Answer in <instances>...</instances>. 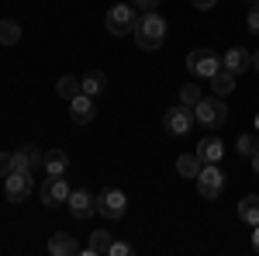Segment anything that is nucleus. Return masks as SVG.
Returning <instances> with one entry per match:
<instances>
[{"instance_id":"f257e3e1","label":"nucleus","mask_w":259,"mask_h":256,"mask_svg":"<svg viewBox=\"0 0 259 256\" xmlns=\"http://www.w3.org/2000/svg\"><path fill=\"white\" fill-rule=\"evenodd\" d=\"M135 42H139V49H145V52H156L162 42H166V18L162 14H156V11H149V14H139V21H135Z\"/></svg>"},{"instance_id":"f03ea898","label":"nucleus","mask_w":259,"mask_h":256,"mask_svg":"<svg viewBox=\"0 0 259 256\" xmlns=\"http://www.w3.org/2000/svg\"><path fill=\"white\" fill-rule=\"evenodd\" d=\"M194 118L204 125V128H221L225 121H228V104H225V97H200L197 107H194Z\"/></svg>"},{"instance_id":"7ed1b4c3","label":"nucleus","mask_w":259,"mask_h":256,"mask_svg":"<svg viewBox=\"0 0 259 256\" xmlns=\"http://www.w3.org/2000/svg\"><path fill=\"white\" fill-rule=\"evenodd\" d=\"M31 191H35V173H28V170H11L4 177V194L11 204H24Z\"/></svg>"},{"instance_id":"20e7f679","label":"nucleus","mask_w":259,"mask_h":256,"mask_svg":"<svg viewBox=\"0 0 259 256\" xmlns=\"http://www.w3.org/2000/svg\"><path fill=\"white\" fill-rule=\"evenodd\" d=\"M135 21H139V11H135V4H114L111 11H107V31L111 35H128V31H135Z\"/></svg>"},{"instance_id":"39448f33","label":"nucleus","mask_w":259,"mask_h":256,"mask_svg":"<svg viewBox=\"0 0 259 256\" xmlns=\"http://www.w3.org/2000/svg\"><path fill=\"white\" fill-rule=\"evenodd\" d=\"M38 194H41V204H45V208H59V204L69 201L73 187H69L66 173H62V177H45V184L38 187Z\"/></svg>"},{"instance_id":"423d86ee","label":"nucleus","mask_w":259,"mask_h":256,"mask_svg":"<svg viewBox=\"0 0 259 256\" xmlns=\"http://www.w3.org/2000/svg\"><path fill=\"white\" fill-rule=\"evenodd\" d=\"M187 69L194 73V77H214L221 69V56L218 52H211V49H194L190 56H187Z\"/></svg>"},{"instance_id":"0eeeda50","label":"nucleus","mask_w":259,"mask_h":256,"mask_svg":"<svg viewBox=\"0 0 259 256\" xmlns=\"http://www.w3.org/2000/svg\"><path fill=\"white\" fill-rule=\"evenodd\" d=\"M194 107H187V104H177V107H169L166 115H162V128L169 132V135H187L190 128H194Z\"/></svg>"},{"instance_id":"6e6552de","label":"nucleus","mask_w":259,"mask_h":256,"mask_svg":"<svg viewBox=\"0 0 259 256\" xmlns=\"http://www.w3.org/2000/svg\"><path fill=\"white\" fill-rule=\"evenodd\" d=\"M197 191L207 201L221 197V191H225V173L218 170V163H204V170L197 173Z\"/></svg>"},{"instance_id":"1a4fd4ad","label":"nucleus","mask_w":259,"mask_h":256,"mask_svg":"<svg viewBox=\"0 0 259 256\" xmlns=\"http://www.w3.org/2000/svg\"><path fill=\"white\" fill-rule=\"evenodd\" d=\"M97 211L104 218H111V222H114V218H121L124 211H128V197L121 194L118 187H104V191L97 194Z\"/></svg>"},{"instance_id":"9d476101","label":"nucleus","mask_w":259,"mask_h":256,"mask_svg":"<svg viewBox=\"0 0 259 256\" xmlns=\"http://www.w3.org/2000/svg\"><path fill=\"white\" fill-rule=\"evenodd\" d=\"M66 208H69V215L73 218H80V222H87V218L94 215V211H97V197L90 194V191H73V194H69V201H66Z\"/></svg>"},{"instance_id":"9b49d317","label":"nucleus","mask_w":259,"mask_h":256,"mask_svg":"<svg viewBox=\"0 0 259 256\" xmlns=\"http://www.w3.org/2000/svg\"><path fill=\"white\" fill-rule=\"evenodd\" d=\"M14 170H28V173H38L45 170V153L38 145H21L14 153Z\"/></svg>"},{"instance_id":"f8f14e48","label":"nucleus","mask_w":259,"mask_h":256,"mask_svg":"<svg viewBox=\"0 0 259 256\" xmlns=\"http://www.w3.org/2000/svg\"><path fill=\"white\" fill-rule=\"evenodd\" d=\"M94 115H97V107H94V97L90 94H76V97L69 100V118L76 121V125L94 121Z\"/></svg>"},{"instance_id":"ddd939ff","label":"nucleus","mask_w":259,"mask_h":256,"mask_svg":"<svg viewBox=\"0 0 259 256\" xmlns=\"http://www.w3.org/2000/svg\"><path fill=\"white\" fill-rule=\"evenodd\" d=\"M221 66L232 69V73L239 77V73H245V69H252V52H245V49H228V52L221 56Z\"/></svg>"},{"instance_id":"4468645a","label":"nucleus","mask_w":259,"mask_h":256,"mask_svg":"<svg viewBox=\"0 0 259 256\" xmlns=\"http://www.w3.org/2000/svg\"><path fill=\"white\" fill-rule=\"evenodd\" d=\"M197 156L204 159V163H218V159L225 156V142H221L218 135H207V138H200V145H197Z\"/></svg>"},{"instance_id":"2eb2a0df","label":"nucleus","mask_w":259,"mask_h":256,"mask_svg":"<svg viewBox=\"0 0 259 256\" xmlns=\"http://www.w3.org/2000/svg\"><path fill=\"white\" fill-rule=\"evenodd\" d=\"M49 253L52 256H73V253H80V246H76V239L69 236V232H56V236L49 239Z\"/></svg>"},{"instance_id":"dca6fc26","label":"nucleus","mask_w":259,"mask_h":256,"mask_svg":"<svg viewBox=\"0 0 259 256\" xmlns=\"http://www.w3.org/2000/svg\"><path fill=\"white\" fill-rule=\"evenodd\" d=\"M235 73H232V69H225V66H221L218 73H214V77H211V94H218V97H225V94H235Z\"/></svg>"},{"instance_id":"f3484780","label":"nucleus","mask_w":259,"mask_h":256,"mask_svg":"<svg viewBox=\"0 0 259 256\" xmlns=\"http://www.w3.org/2000/svg\"><path fill=\"white\" fill-rule=\"evenodd\" d=\"M204 170V159L197 156V153H183V156L177 159V173L180 177H190V180H197V173Z\"/></svg>"},{"instance_id":"a211bd4d","label":"nucleus","mask_w":259,"mask_h":256,"mask_svg":"<svg viewBox=\"0 0 259 256\" xmlns=\"http://www.w3.org/2000/svg\"><path fill=\"white\" fill-rule=\"evenodd\" d=\"M111 242H114V239H111L107 229H94V232H90V242H87V253H90V256L111 253Z\"/></svg>"},{"instance_id":"6ab92c4d","label":"nucleus","mask_w":259,"mask_h":256,"mask_svg":"<svg viewBox=\"0 0 259 256\" xmlns=\"http://www.w3.org/2000/svg\"><path fill=\"white\" fill-rule=\"evenodd\" d=\"M66 166H69V159H66L62 149H45V173L49 177H62Z\"/></svg>"},{"instance_id":"aec40b11","label":"nucleus","mask_w":259,"mask_h":256,"mask_svg":"<svg viewBox=\"0 0 259 256\" xmlns=\"http://www.w3.org/2000/svg\"><path fill=\"white\" fill-rule=\"evenodd\" d=\"M239 218H242V222H249L252 229L259 225V194H245L239 201Z\"/></svg>"},{"instance_id":"412c9836","label":"nucleus","mask_w":259,"mask_h":256,"mask_svg":"<svg viewBox=\"0 0 259 256\" xmlns=\"http://www.w3.org/2000/svg\"><path fill=\"white\" fill-rule=\"evenodd\" d=\"M80 83H83V94L97 97V94H104V90H107V73H100V69H90L87 77H80Z\"/></svg>"},{"instance_id":"4be33fe9","label":"nucleus","mask_w":259,"mask_h":256,"mask_svg":"<svg viewBox=\"0 0 259 256\" xmlns=\"http://www.w3.org/2000/svg\"><path fill=\"white\" fill-rule=\"evenodd\" d=\"M56 90H59V97L73 100L76 94H83V83H80L76 77H69V73H66V77H59V83H56Z\"/></svg>"},{"instance_id":"5701e85b","label":"nucleus","mask_w":259,"mask_h":256,"mask_svg":"<svg viewBox=\"0 0 259 256\" xmlns=\"http://www.w3.org/2000/svg\"><path fill=\"white\" fill-rule=\"evenodd\" d=\"M18 39H21V24L11 21V18H4L0 21V45H14Z\"/></svg>"},{"instance_id":"b1692460","label":"nucleus","mask_w":259,"mask_h":256,"mask_svg":"<svg viewBox=\"0 0 259 256\" xmlns=\"http://www.w3.org/2000/svg\"><path fill=\"white\" fill-rule=\"evenodd\" d=\"M204 97V90H200L197 83H183L180 87V104H187V107H197V100Z\"/></svg>"},{"instance_id":"393cba45","label":"nucleus","mask_w":259,"mask_h":256,"mask_svg":"<svg viewBox=\"0 0 259 256\" xmlns=\"http://www.w3.org/2000/svg\"><path fill=\"white\" fill-rule=\"evenodd\" d=\"M235 145H239V153H242V156H249V159H252V156L259 153V132H256V135H239V142H235Z\"/></svg>"},{"instance_id":"a878e982","label":"nucleus","mask_w":259,"mask_h":256,"mask_svg":"<svg viewBox=\"0 0 259 256\" xmlns=\"http://www.w3.org/2000/svg\"><path fill=\"white\" fill-rule=\"evenodd\" d=\"M14 170V153H0V177H7Z\"/></svg>"},{"instance_id":"bb28decb","label":"nucleus","mask_w":259,"mask_h":256,"mask_svg":"<svg viewBox=\"0 0 259 256\" xmlns=\"http://www.w3.org/2000/svg\"><path fill=\"white\" fill-rule=\"evenodd\" d=\"M132 4H135V11H142V14H149V11L159 7V0H132Z\"/></svg>"},{"instance_id":"cd10ccee","label":"nucleus","mask_w":259,"mask_h":256,"mask_svg":"<svg viewBox=\"0 0 259 256\" xmlns=\"http://www.w3.org/2000/svg\"><path fill=\"white\" fill-rule=\"evenodd\" d=\"M249 31L259 35V4H252V11H249Z\"/></svg>"},{"instance_id":"c85d7f7f","label":"nucleus","mask_w":259,"mask_h":256,"mask_svg":"<svg viewBox=\"0 0 259 256\" xmlns=\"http://www.w3.org/2000/svg\"><path fill=\"white\" fill-rule=\"evenodd\" d=\"M128 253H132L128 242H111V256H128Z\"/></svg>"},{"instance_id":"c756f323","label":"nucleus","mask_w":259,"mask_h":256,"mask_svg":"<svg viewBox=\"0 0 259 256\" xmlns=\"http://www.w3.org/2000/svg\"><path fill=\"white\" fill-rule=\"evenodd\" d=\"M190 4H194V7H197V11H207V7H214V4H218V0H190Z\"/></svg>"},{"instance_id":"7c9ffc66","label":"nucleus","mask_w":259,"mask_h":256,"mask_svg":"<svg viewBox=\"0 0 259 256\" xmlns=\"http://www.w3.org/2000/svg\"><path fill=\"white\" fill-rule=\"evenodd\" d=\"M252 249L259 253V225H256V232H252Z\"/></svg>"},{"instance_id":"2f4dec72","label":"nucleus","mask_w":259,"mask_h":256,"mask_svg":"<svg viewBox=\"0 0 259 256\" xmlns=\"http://www.w3.org/2000/svg\"><path fill=\"white\" fill-rule=\"evenodd\" d=\"M252 170H256V177H259V153L252 156Z\"/></svg>"},{"instance_id":"473e14b6","label":"nucleus","mask_w":259,"mask_h":256,"mask_svg":"<svg viewBox=\"0 0 259 256\" xmlns=\"http://www.w3.org/2000/svg\"><path fill=\"white\" fill-rule=\"evenodd\" d=\"M252 69H259V52H252Z\"/></svg>"},{"instance_id":"72a5a7b5","label":"nucleus","mask_w":259,"mask_h":256,"mask_svg":"<svg viewBox=\"0 0 259 256\" xmlns=\"http://www.w3.org/2000/svg\"><path fill=\"white\" fill-rule=\"evenodd\" d=\"M256 132H259V115H256Z\"/></svg>"},{"instance_id":"f704fd0d","label":"nucleus","mask_w":259,"mask_h":256,"mask_svg":"<svg viewBox=\"0 0 259 256\" xmlns=\"http://www.w3.org/2000/svg\"><path fill=\"white\" fill-rule=\"evenodd\" d=\"M249 4H259V0H249Z\"/></svg>"}]
</instances>
